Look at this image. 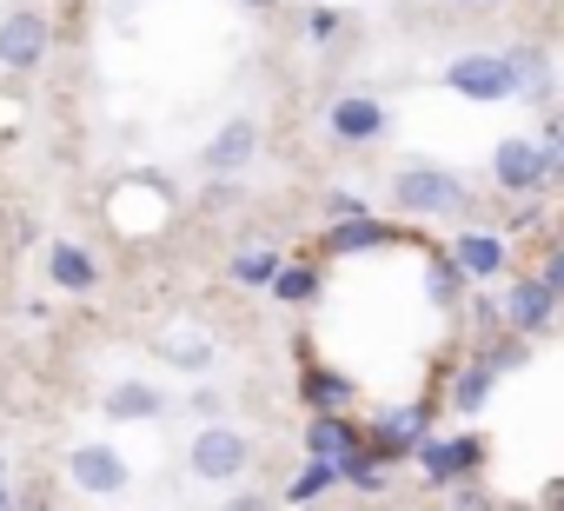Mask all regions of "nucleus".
Here are the masks:
<instances>
[{"label":"nucleus","instance_id":"7","mask_svg":"<svg viewBox=\"0 0 564 511\" xmlns=\"http://www.w3.org/2000/svg\"><path fill=\"white\" fill-rule=\"evenodd\" d=\"M252 153H259V127H252V120H226L199 160H206V173H239Z\"/></svg>","mask_w":564,"mask_h":511},{"label":"nucleus","instance_id":"2","mask_svg":"<svg viewBox=\"0 0 564 511\" xmlns=\"http://www.w3.org/2000/svg\"><path fill=\"white\" fill-rule=\"evenodd\" d=\"M445 80H452V94H465V100H511V94H518V74H511L505 54H465V61L445 67Z\"/></svg>","mask_w":564,"mask_h":511},{"label":"nucleus","instance_id":"23","mask_svg":"<svg viewBox=\"0 0 564 511\" xmlns=\"http://www.w3.org/2000/svg\"><path fill=\"white\" fill-rule=\"evenodd\" d=\"M326 485H339V465H333V458H313V465H306V478L293 485V504H306V498H319Z\"/></svg>","mask_w":564,"mask_h":511},{"label":"nucleus","instance_id":"28","mask_svg":"<svg viewBox=\"0 0 564 511\" xmlns=\"http://www.w3.org/2000/svg\"><path fill=\"white\" fill-rule=\"evenodd\" d=\"M306 28H313V41H326V34L339 28V14H326V8H313V21H306Z\"/></svg>","mask_w":564,"mask_h":511},{"label":"nucleus","instance_id":"30","mask_svg":"<svg viewBox=\"0 0 564 511\" xmlns=\"http://www.w3.org/2000/svg\"><path fill=\"white\" fill-rule=\"evenodd\" d=\"M0 504H8V478H0Z\"/></svg>","mask_w":564,"mask_h":511},{"label":"nucleus","instance_id":"13","mask_svg":"<svg viewBox=\"0 0 564 511\" xmlns=\"http://www.w3.org/2000/svg\"><path fill=\"white\" fill-rule=\"evenodd\" d=\"M551 306H557V293H544V280H524V286L511 293V306H505V319H511L518 333H538V326L551 319Z\"/></svg>","mask_w":564,"mask_h":511},{"label":"nucleus","instance_id":"8","mask_svg":"<svg viewBox=\"0 0 564 511\" xmlns=\"http://www.w3.org/2000/svg\"><path fill=\"white\" fill-rule=\"evenodd\" d=\"M47 280L67 286V293H94V286H100V267H94V252H87V246L54 239V252H47Z\"/></svg>","mask_w":564,"mask_h":511},{"label":"nucleus","instance_id":"17","mask_svg":"<svg viewBox=\"0 0 564 511\" xmlns=\"http://www.w3.org/2000/svg\"><path fill=\"white\" fill-rule=\"evenodd\" d=\"M491 379H498V366H491V359H478V366H465V379H458V392H452V405H458V412H478V405H485V392H491Z\"/></svg>","mask_w":564,"mask_h":511},{"label":"nucleus","instance_id":"9","mask_svg":"<svg viewBox=\"0 0 564 511\" xmlns=\"http://www.w3.org/2000/svg\"><path fill=\"white\" fill-rule=\"evenodd\" d=\"M333 133L339 140H379L386 133V107L372 94H346V100H333Z\"/></svg>","mask_w":564,"mask_h":511},{"label":"nucleus","instance_id":"1","mask_svg":"<svg viewBox=\"0 0 564 511\" xmlns=\"http://www.w3.org/2000/svg\"><path fill=\"white\" fill-rule=\"evenodd\" d=\"M47 47H54V21H47V8H8L0 14V67L8 74H34L41 61H47Z\"/></svg>","mask_w":564,"mask_h":511},{"label":"nucleus","instance_id":"31","mask_svg":"<svg viewBox=\"0 0 564 511\" xmlns=\"http://www.w3.org/2000/svg\"><path fill=\"white\" fill-rule=\"evenodd\" d=\"M246 8H272V0H246Z\"/></svg>","mask_w":564,"mask_h":511},{"label":"nucleus","instance_id":"27","mask_svg":"<svg viewBox=\"0 0 564 511\" xmlns=\"http://www.w3.org/2000/svg\"><path fill=\"white\" fill-rule=\"evenodd\" d=\"M326 206H333V219H359V213H366V206H359V199H352V193H333V199H326Z\"/></svg>","mask_w":564,"mask_h":511},{"label":"nucleus","instance_id":"10","mask_svg":"<svg viewBox=\"0 0 564 511\" xmlns=\"http://www.w3.org/2000/svg\"><path fill=\"white\" fill-rule=\"evenodd\" d=\"M160 392L147 385V379H120L113 392H107V418H120V425H133V418H160Z\"/></svg>","mask_w":564,"mask_h":511},{"label":"nucleus","instance_id":"19","mask_svg":"<svg viewBox=\"0 0 564 511\" xmlns=\"http://www.w3.org/2000/svg\"><path fill=\"white\" fill-rule=\"evenodd\" d=\"M272 273H279V252H239V260H232L239 286H272Z\"/></svg>","mask_w":564,"mask_h":511},{"label":"nucleus","instance_id":"3","mask_svg":"<svg viewBox=\"0 0 564 511\" xmlns=\"http://www.w3.org/2000/svg\"><path fill=\"white\" fill-rule=\"evenodd\" d=\"M392 199L405 206V213H458L465 206V186L452 180V173H438V166H412V173H399L392 180Z\"/></svg>","mask_w":564,"mask_h":511},{"label":"nucleus","instance_id":"15","mask_svg":"<svg viewBox=\"0 0 564 511\" xmlns=\"http://www.w3.org/2000/svg\"><path fill=\"white\" fill-rule=\"evenodd\" d=\"M386 239H392V232H386L379 219H366V213H359V219H339L326 246H333V252H366V246H386Z\"/></svg>","mask_w":564,"mask_h":511},{"label":"nucleus","instance_id":"18","mask_svg":"<svg viewBox=\"0 0 564 511\" xmlns=\"http://www.w3.org/2000/svg\"><path fill=\"white\" fill-rule=\"evenodd\" d=\"M379 438H386V445H419V438H425V405H399V412H386Z\"/></svg>","mask_w":564,"mask_h":511},{"label":"nucleus","instance_id":"14","mask_svg":"<svg viewBox=\"0 0 564 511\" xmlns=\"http://www.w3.org/2000/svg\"><path fill=\"white\" fill-rule=\"evenodd\" d=\"M306 452H313V458H333V465H339V458L352 452V432H346V425H339L333 412H319V418L306 425Z\"/></svg>","mask_w":564,"mask_h":511},{"label":"nucleus","instance_id":"21","mask_svg":"<svg viewBox=\"0 0 564 511\" xmlns=\"http://www.w3.org/2000/svg\"><path fill=\"white\" fill-rule=\"evenodd\" d=\"M313 286H319L313 267H279V273H272V293H279V300H313Z\"/></svg>","mask_w":564,"mask_h":511},{"label":"nucleus","instance_id":"6","mask_svg":"<svg viewBox=\"0 0 564 511\" xmlns=\"http://www.w3.org/2000/svg\"><path fill=\"white\" fill-rule=\"evenodd\" d=\"M491 173H498V186H505V193H538V186L551 180V153H544V146H531V140H505V146H498V160H491Z\"/></svg>","mask_w":564,"mask_h":511},{"label":"nucleus","instance_id":"4","mask_svg":"<svg viewBox=\"0 0 564 511\" xmlns=\"http://www.w3.org/2000/svg\"><path fill=\"white\" fill-rule=\"evenodd\" d=\"M246 458H252V445H246L232 425H206V432L193 438V478H206V485L239 478V471H246Z\"/></svg>","mask_w":564,"mask_h":511},{"label":"nucleus","instance_id":"22","mask_svg":"<svg viewBox=\"0 0 564 511\" xmlns=\"http://www.w3.org/2000/svg\"><path fill=\"white\" fill-rule=\"evenodd\" d=\"M505 61H511V74H518V87L544 94V80H551V74H544V54H538V47H518V54H505Z\"/></svg>","mask_w":564,"mask_h":511},{"label":"nucleus","instance_id":"32","mask_svg":"<svg viewBox=\"0 0 564 511\" xmlns=\"http://www.w3.org/2000/svg\"><path fill=\"white\" fill-rule=\"evenodd\" d=\"M458 8H471V0H458Z\"/></svg>","mask_w":564,"mask_h":511},{"label":"nucleus","instance_id":"25","mask_svg":"<svg viewBox=\"0 0 564 511\" xmlns=\"http://www.w3.org/2000/svg\"><path fill=\"white\" fill-rule=\"evenodd\" d=\"M544 153H551V166H564V113H551V127H544Z\"/></svg>","mask_w":564,"mask_h":511},{"label":"nucleus","instance_id":"16","mask_svg":"<svg viewBox=\"0 0 564 511\" xmlns=\"http://www.w3.org/2000/svg\"><path fill=\"white\" fill-rule=\"evenodd\" d=\"M160 352H166L173 366H186V372H206V366H213V346H206V339H193V333H166V339H160Z\"/></svg>","mask_w":564,"mask_h":511},{"label":"nucleus","instance_id":"26","mask_svg":"<svg viewBox=\"0 0 564 511\" xmlns=\"http://www.w3.org/2000/svg\"><path fill=\"white\" fill-rule=\"evenodd\" d=\"M538 280H544V293H564V246L544 260V273H538Z\"/></svg>","mask_w":564,"mask_h":511},{"label":"nucleus","instance_id":"29","mask_svg":"<svg viewBox=\"0 0 564 511\" xmlns=\"http://www.w3.org/2000/svg\"><path fill=\"white\" fill-rule=\"evenodd\" d=\"M226 511H272V504H265V498H259V491H239V498H232V504H226Z\"/></svg>","mask_w":564,"mask_h":511},{"label":"nucleus","instance_id":"12","mask_svg":"<svg viewBox=\"0 0 564 511\" xmlns=\"http://www.w3.org/2000/svg\"><path fill=\"white\" fill-rule=\"evenodd\" d=\"M452 260H458V273L491 280V273L505 267V246H498V232H465V239L452 246Z\"/></svg>","mask_w":564,"mask_h":511},{"label":"nucleus","instance_id":"20","mask_svg":"<svg viewBox=\"0 0 564 511\" xmlns=\"http://www.w3.org/2000/svg\"><path fill=\"white\" fill-rule=\"evenodd\" d=\"M339 478H352L359 491H379V485H386V471H379V458H366L359 445H352V452L339 458Z\"/></svg>","mask_w":564,"mask_h":511},{"label":"nucleus","instance_id":"5","mask_svg":"<svg viewBox=\"0 0 564 511\" xmlns=\"http://www.w3.org/2000/svg\"><path fill=\"white\" fill-rule=\"evenodd\" d=\"M67 478L80 485V491H94V498H113V491H127V458L113 452V445H74V458H67Z\"/></svg>","mask_w":564,"mask_h":511},{"label":"nucleus","instance_id":"11","mask_svg":"<svg viewBox=\"0 0 564 511\" xmlns=\"http://www.w3.org/2000/svg\"><path fill=\"white\" fill-rule=\"evenodd\" d=\"M419 458H425V478H458L478 465V438H445V445L419 438Z\"/></svg>","mask_w":564,"mask_h":511},{"label":"nucleus","instance_id":"24","mask_svg":"<svg viewBox=\"0 0 564 511\" xmlns=\"http://www.w3.org/2000/svg\"><path fill=\"white\" fill-rule=\"evenodd\" d=\"M306 399L313 405H339V399H352V385L339 372H306Z\"/></svg>","mask_w":564,"mask_h":511}]
</instances>
